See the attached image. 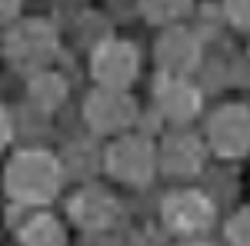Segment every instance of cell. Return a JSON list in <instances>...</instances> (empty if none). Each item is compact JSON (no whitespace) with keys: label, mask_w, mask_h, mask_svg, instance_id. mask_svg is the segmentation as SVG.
<instances>
[{"label":"cell","mask_w":250,"mask_h":246,"mask_svg":"<svg viewBox=\"0 0 250 246\" xmlns=\"http://www.w3.org/2000/svg\"><path fill=\"white\" fill-rule=\"evenodd\" d=\"M207 216H210L207 200H200V196H193V193H184V196H177V200L167 203V220H170L180 233H187V229L207 223Z\"/></svg>","instance_id":"obj_1"},{"label":"cell","mask_w":250,"mask_h":246,"mask_svg":"<svg viewBox=\"0 0 250 246\" xmlns=\"http://www.w3.org/2000/svg\"><path fill=\"white\" fill-rule=\"evenodd\" d=\"M97 74L107 83H127L134 74V54L127 47H104L97 54Z\"/></svg>","instance_id":"obj_2"},{"label":"cell","mask_w":250,"mask_h":246,"mask_svg":"<svg viewBox=\"0 0 250 246\" xmlns=\"http://www.w3.org/2000/svg\"><path fill=\"white\" fill-rule=\"evenodd\" d=\"M237 120H244V114H220L217 116V143L224 147V153H240L247 147V136H250V127H237Z\"/></svg>","instance_id":"obj_3"},{"label":"cell","mask_w":250,"mask_h":246,"mask_svg":"<svg viewBox=\"0 0 250 246\" xmlns=\"http://www.w3.org/2000/svg\"><path fill=\"white\" fill-rule=\"evenodd\" d=\"M184 7H187V0H144V10L154 20H167L173 14H180Z\"/></svg>","instance_id":"obj_4"},{"label":"cell","mask_w":250,"mask_h":246,"mask_svg":"<svg viewBox=\"0 0 250 246\" xmlns=\"http://www.w3.org/2000/svg\"><path fill=\"white\" fill-rule=\"evenodd\" d=\"M230 14L237 23H250V0H230Z\"/></svg>","instance_id":"obj_5"}]
</instances>
